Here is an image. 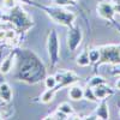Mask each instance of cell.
<instances>
[{
	"label": "cell",
	"mask_w": 120,
	"mask_h": 120,
	"mask_svg": "<svg viewBox=\"0 0 120 120\" xmlns=\"http://www.w3.org/2000/svg\"><path fill=\"white\" fill-rule=\"evenodd\" d=\"M47 13L51 16L53 21L63 25H71L72 22L75 21V15L72 12L64 11L61 8H55V7L47 8Z\"/></svg>",
	"instance_id": "6da1fadb"
},
{
	"label": "cell",
	"mask_w": 120,
	"mask_h": 120,
	"mask_svg": "<svg viewBox=\"0 0 120 120\" xmlns=\"http://www.w3.org/2000/svg\"><path fill=\"white\" fill-rule=\"evenodd\" d=\"M100 60L101 63H120V47L118 46H105L100 48Z\"/></svg>",
	"instance_id": "7a4b0ae2"
},
{
	"label": "cell",
	"mask_w": 120,
	"mask_h": 120,
	"mask_svg": "<svg viewBox=\"0 0 120 120\" xmlns=\"http://www.w3.org/2000/svg\"><path fill=\"white\" fill-rule=\"evenodd\" d=\"M48 52H49V56L52 59V64L55 65L59 59V41L54 31H52L48 37Z\"/></svg>",
	"instance_id": "3957f363"
},
{
	"label": "cell",
	"mask_w": 120,
	"mask_h": 120,
	"mask_svg": "<svg viewBox=\"0 0 120 120\" xmlns=\"http://www.w3.org/2000/svg\"><path fill=\"white\" fill-rule=\"evenodd\" d=\"M82 40V31L79 28H73L70 30V33L67 35V46L70 48V51H76L77 47L81 43Z\"/></svg>",
	"instance_id": "277c9868"
},
{
	"label": "cell",
	"mask_w": 120,
	"mask_h": 120,
	"mask_svg": "<svg viewBox=\"0 0 120 120\" xmlns=\"http://www.w3.org/2000/svg\"><path fill=\"white\" fill-rule=\"evenodd\" d=\"M97 12L102 18L106 19H112L115 11H114V5L109 3H101L97 6Z\"/></svg>",
	"instance_id": "5b68a950"
},
{
	"label": "cell",
	"mask_w": 120,
	"mask_h": 120,
	"mask_svg": "<svg viewBox=\"0 0 120 120\" xmlns=\"http://www.w3.org/2000/svg\"><path fill=\"white\" fill-rule=\"evenodd\" d=\"M68 96L73 101H79V100H82L84 97V89L82 86L73 85L68 90Z\"/></svg>",
	"instance_id": "8992f818"
},
{
	"label": "cell",
	"mask_w": 120,
	"mask_h": 120,
	"mask_svg": "<svg viewBox=\"0 0 120 120\" xmlns=\"http://www.w3.org/2000/svg\"><path fill=\"white\" fill-rule=\"evenodd\" d=\"M93 89H94V94H95V96H96L97 100H103V98H106V97L108 96V94L111 93L109 86H107L105 83H103V84H100V85H97V86H95V88H93Z\"/></svg>",
	"instance_id": "52a82bcc"
},
{
	"label": "cell",
	"mask_w": 120,
	"mask_h": 120,
	"mask_svg": "<svg viewBox=\"0 0 120 120\" xmlns=\"http://www.w3.org/2000/svg\"><path fill=\"white\" fill-rule=\"evenodd\" d=\"M0 98L5 102L11 101L12 98V89L7 83L0 84Z\"/></svg>",
	"instance_id": "ba28073f"
},
{
	"label": "cell",
	"mask_w": 120,
	"mask_h": 120,
	"mask_svg": "<svg viewBox=\"0 0 120 120\" xmlns=\"http://www.w3.org/2000/svg\"><path fill=\"white\" fill-rule=\"evenodd\" d=\"M12 64H13V58H12V55H8L7 58H5L3 60L1 65H0V72L3 75L8 73L12 68Z\"/></svg>",
	"instance_id": "9c48e42d"
},
{
	"label": "cell",
	"mask_w": 120,
	"mask_h": 120,
	"mask_svg": "<svg viewBox=\"0 0 120 120\" xmlns=\"http://www.w3.org/2000/svg\"><path fill=\"white\" fill-rule=\"evenodd\" d=\"M96 115L98 119H109V112H108V105L106 101H102L101 105L98 106Z\"/></svg>",
	"instance_id": "30bf717a"
},
{
	"label": "cell",
	"mask_w": 120,
	"mask_h": 120,
	"mask_svg": "<svg viewBox=\"0 0 120 120\" xmlns=\"http://www.w3.org/2000/svg\"><path fill=\"white\" fill-rule=\"evenodd\" d=\"M91 63H90V59H89V52L88 51H84V52H82L81 54H79L78 56H77V65H79V66H88V65H90Z\"/></svg>",
	"instance_id": "8fae6325"
},
{
	"label": "cell",
	"mask_w": 120,
	"mask_h": 120,
	"mask_svg": "<svg viewBox=\"0 0 120 120\" xmlns=\"http://www.w3.org/2000/svg\"><path fill=\"white\" fill-rule=\"evenodd\" d=\"M55 94V89H47L46 91L41 95V102L43 103H49L53 100Z\"/></svg>",
	"instance_id": "7c38bea8"
},
{
	"label": "cell",
	"mask_w": 120,
	"mask_h": 120,
	"mask_svg": "<svg viewBox=\"0 0 120 120\" xmlns=\"http://www.w3.org/2000/svg\"><path fill=\"white\" fill-rule=\"evenodd\" d=\"M58 111H60L61 113H64V114H66V115H70V114L73 113L72 106L70 105V103H67V102H64V103H61V105H59Z\"/></svg>",
	"instance_id": "4fadbf2b"
},
{
	"label": "cell",
	"mask_w": 120,
	"mask_h": 120,
	"mask_svg": "<svg viewBox=\"0 0 120 120\" xmlns=\"http://www.w3.org/2000/svg\"><path fill=\"white\" fill-rule=\"evenodd\" d=\"M84 97H85L86 100L93 101V102L97 101V98H96V96H95V94H94V89H93L91 86H89V85L84 89Z\"/></svg>",
	"instance_id": "5bb4252c"
},
{
	"label": "cell",
	"mask_w": 120,
	"mask_h": 120,
	"mask_svg": "<svg viewBox=\"0 0 120 120\" xmlns=\"http://www.w3.org/2000/svg\"><path fill=\"white\" fill-rule=\"evenodd\" d=\"M58 84V81H56V77L54 76H48L46 79H45V85L47 89H54Z\"/></svg>",
	"instance_id": "9a60e30c"
},
{
	"label": "cell",
	"mask_w": 120,
	"mask_h": 120,
	"mask_svg": "<svg viewBox=\"0 0 120 120\" xmlns=\"http://www.w3.org/2000/svg\"><path fill=\"white\" fill-rule=\"evenodd\" d=\"M103 83H106V81L102 78V77H100V76H96V77H94V78H91L90 79V82H89V86H91V88H95V86H97V85H100V84H103Z\"/></svg>",
	"instance_id": "2e32d148"
},
{
	"label": "cell",
	"mask_w": 120,
	"mask_h": 120,
	"mask_svg": "<svg viewBox=\"0 0 120 120\" xmlns=\"http://www.w3.org/2000/svg\"><path fill=\"white\" fill-rule=\"evenodd\" d=\"M89 59L90 63H96L100 60V49H91L89 51Z\"/></svg>",
	"instance_id": "e0dca14e"
},
{
	"label": "cell",
	"mask_w": 120,
	"mask_h": 120,
	"mask_svg": "<svg viewBox=\"0 0 120 120\" xmlns=\"http://www.w3.org/2000/svg\"><path fill=\"white\" fill-rule=\"evenodd\" d=\"M3 4L6 8H13L17 4V0H4Z\"/></svg>",
	"instance_id": "ac0fdd59"
},
{
	"label": "cell",
	"mask_w": 120,
	"mask_h": 120,
	"mask_svg": "<svg viewBox=\"0 0 120 120\" xmlns=\"http://www.w3.org/2000/svg\"><path fill=\"white\" fill-rule=\"evenodd\" d=\"M16 37V31L13 30H6V40L7 41H13Z\"/></svg>",
	"instance_id": "d6986e66"
},
{
	"label": "cell",
	"mask_w": 120,
	"mask_h": 120,
	"mask_svg": "<svg viewBox=\"0 0 120 120\" xmlns=\"http://www.w3.org/2000/svg\"><path fill=\"white\" fill-rule=\"evenodd\" d=\"M6 40V30H0V41Z\"/></svg>",
	"instance_id": "ffe728a7"
},
{
	"label": "cell",
	"mask_w": 120,
	"mask_h": 120,
	"mask_svg": "<svg viewBox=\"0 0 120 120\" xmlns=\"http://www.w3.org/2000/svg\"><path fill=\"white\" fill-rule=\"evenodd\" d=\"M114 11H115V13H120V3L114 5Z\"/></svg>",
	"instance_id": "44dd1931"
},
{
	"label": "cell",
	"mask_w": 120,
	"mask_h": 120,
	"mask_svg": "<svg viewBox=\"0 0 120 120\" xmlns=\"http://www.w3.org/2000/svg\"><path fill=\"white\" fill-rule=\"evenodd\" d=\"M115 85H116V88L118 89H120V78L118 79V81H116V83H115Z\"/></svg>",
	"instance_id": "7402d4cb"
},
{
	"label": "cell",
	"mask_w": 120,
	"mask_h": 120,
	"mask_svg": "<svg viewBox=\"0 0 120 120\" xmlns=\"http://www.w3.org/2000/svg\"><path fill=\"white\" fill-rule=\"evenodd\" d=\"M19 1H22V3H26V4H29V3H28L29 0H19Z\"/></svg>",
	"instance_id": "603a6c76"
},
{
	"label": "cell",
	"mask_w": 120,
	"mask_h": 120,
	"mask_svg": "<svg viewBox=\"0 0 120 120\" xmlns=\"http://www.w3.org/2000/svg\"><path fill=\"white\" fill-rule=\"evenodd\" d=\"M0 16H1V8H0Z\"/></svg>",
	"instance_id": "cb8c5ba5"
},
{
	"label": "cell",
	"mask_w": 120,
	"mask_h": 120,
	"mask_svg": "<svg viewBox=\"0 0 120 120\" xmlns=\"http://www.w3.org/2000/svg\"><path fill=\"white\" fill-rule=\"evenodd\" d=\"M0 21H1V16H0Z\"/></svg>",
	"instance_id": "d4e9b609"
},
{
	"label": "cell",
	"mask_w": 120,
	"mask_h": 120,
	"mask_svg": "<svg viewBox=\"0 0 120 120\" xmlns=\"http://www.w3.org/2000/svg\"><path fill=\"white\" fill-rule=\"evenodd\" d=\"M119 3H120V0H119Z\"/></svg>",
	"instance_id": "484cf974"
}]
</instances>
